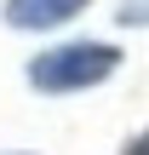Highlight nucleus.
Wrapping results in <instances>:
<instances>
[{"label":"nucleus","instance_id":"obj_2","mask_svg":"<svg viewBox=\"0 0 149 155\" xmlns=\"http://www.w3.org/2000/svg\"><path fill=\"white\" fill-rule=\"evenodd\" d=\"M86 0H6V23L11 29H52L63 17H75Z\"/></svg>","mask_w":149,"mask_h":155},{"label":"nucleus","instance_id":"obj_1","mask_svg":"<svg viewBox=\"0 0 149 155\" xmlns=\"http://www.w3.org/2000/svg\"><path fill=\"white\" fill-rule=\"evenodd\" d=\"M121 69V52L103 46V40H69V46H52L29 63V81L40 92H86L98 81H109Z\"/></svg>","mask_w":149,"mask_h":155},{"label":"nucleus","instance_id":"obj_3","mask_svg":"<svg viewBox=\"0 0 149 155\" xmlns=\"http://www.w3.org/2000/svg\"><path fill=\"white\" fill-rule=\"evenodd\" d=\"M121 23H149V0H132V6H121Z\"/></svg>","mask_w":149,"mask_h":155},{"label":"nucleus","instance_id":"obj_4","mask_svg":"<svg viewBox=\"0 0 149 155\" xmlns=\"http://www.w3.org/2000/svg\"><path fill=\"white\" fill-rule=\"evenodd\" d=\"M126 155H149V132H144V138H138V144H132Z\"/></svg>","mask_w":149,"mask_h":155}]
</instances>
